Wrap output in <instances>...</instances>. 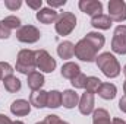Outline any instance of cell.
Instances as JSON below:
<instances>
[{
	"instance_id": "obj_35",
	"label": "cell",
	"mask_w": 126,
	"mask_h": 124,
	"mask_svg": "<svg viewBox=\"0 0 126 124\" xmlns=\"http://www.w3.org/2000/svg\"><path fill=\"white\" fill-rule=\"evenodd\" d=\"M111 124H126V121L122 120V118H117V117H116V118L111 120Z\"/></svg>"
},
{
	"instance_id": "obj_30",
	"label": "cell",
	"mask_w": 126,
	"mask_h": 124,
	"mask_svg": "<svg viewBox=\"0 0 126 124\" xmlns=\"http://www.w3.org/2000/svg\"><path fill=\"white\" fill-rule=\"evenodd\" d=\"M10 29L3 24V21H0V39H7L10 37Z\"/></svg>"
},
{
	"instance_id": "obj_6",
	"label": "cell",
	"mask_w": 126,
	"mask_h": 124,
	"mask_svg": "<svg viewBox=\"0 0 126 124\" xmlns=\"http://www.w3.org/2000/svg\"><path fill=\"white\" fill-rule=\"evenodd\" d=\"M16 38L24 44H35L37 41H40L41 32L34 25H22L16 31Z\"/></svg>"
},
{
	"instance_id": "obj_13",
	"label": "cell",
	"mask_w": 126,
	"mask_h": 124,
	"mask_svg": "<svg viewBox=\"0 0 126 124\" xmlns=\"http://www.w3.org/2000/svg\"><path fill=\"white\" fill-rule=\"evenodd\" d=\"M79 98L81 96L75 92V89H66L62 92V105L67 110H72V108L78 107Z\"/></svg>"
},
{
	"instance_id": "obj_21",
	"label": "cell",
	"mask_w": 126,
	"mask_h": 124,
	"mask_svg": "<svg viewBox=\"0 0 126 124\" xmlns=\"http://www.w3.org/2000/svg\"><path fill=\"white\" fill-rule=\"evenodd\" d=\"M3 85H4V89L9 93H16L21 91L22 88V82L16 77V76H9L3 80Z\"/></svg>"
},
{
	"instance_id": "obj_10",
	"label": "cell",
	"mask_w": 126,
	"mask_h": 124,
	"mask_svg": "<svg viewBox=\"0 0 126 124\" xmlns=\"http://www.w3.org/2000/svg\"><path fill=\"white\" fill-rule=\"evenodd\" d=\"M94 105H95L94 93L85 92V93L81 95L78 108H79V112H81L82 115H90V114H93V112H94Z\"/></svg>"
},
{
	"instance_id": "obj_31",
	"label": "cell",
	"mask_w": 126,
	"mask_h": 124,
	"mask_svg": "<svg viewBox=\"0 0 126 124\" xmlns=\"http://www.w3.org/2000/svg\"><path fill=\"white\" fill-rule=\"evenodd\" d=\"M27 6L38 12L41 9V6H43V0H27Z\"/></svg>"
},
{
	"instance_id": "obj_32",
	"label": "cell",
	"mask_w": 126,
	"mask_h": 124,
	"mask_svg": "<svg viewBox=\"0 0 126 124\" xmlns=\"http://www.w3.org/2000/svg\"><path fill=\"white\" fill-rule=\"evenodd\" d=\"M47 4L48 7L51 9H56V7H62L66 4V0H47Z\"/></svg>"
},
{
	"instance_id": "obj_11",
	"label": "cell",
	"mask_w": 126,
	"mask_h": 124,
	"mask_svg": "<svg viewBox=\"0 0 126 124\" xmlns=\"http://www.w3.org/2000/svg\"><path fill=\"white\" fill-rule=\"evenodd\" d=\"M57 16H59V13H57L54 9H51V7H41V9L37 12V15H35L37 21H38L40 24H44V25L54 24V22L57 21Z\"/></svg>"
},
{
	"instance_id": "obj_12",
	"label": "cell",
	"mask_w": 126,
	"mask_h": 124,
	"mask_svg": "<svg viewBox=\"0 0 126 124\" xmlns=\"http://www.w3.org/2000/svg\"><path fill=\"white\" fill-rule=\"evenodd\" d=\"M10 112L15 117H25L31 112V104L27 99H16L10 105Z\"/></svg>"
},
{
	"instance_id": "obj_15",
	"label": "cell",
	"mask_w": 126,
	"mask_h": 124,
	"mask_svg": "<svg viewBox=\"0 0 126 124\" xmlns=\"http://www.w3.org/2000/svg\"><path fill=\"white\" fill-rule=\"evenodd\" d=\"M97 93L100 95V98H103V99H106V101H111V99L116 98L117 88H116V85H113V83H110V82H103Z\"/></svg>"
},
{
	"instance_id": "obj_7",
	"label": "cell",
	"mask_w": 126,
	"mask_h": 124,
	"mask_svg": "<svg viewBox=\"0 0 126 124\" xmlns=\"http://www.w3.org/2000/svg\"><path fill=\"white\" fill-rule=\"evenodd\" d=\"M111 51L116 54H126V25H117L114 28L111 39Z\"/></svg>"
},
{
	"instance_id": "obj_9",
	"label": "cell",
	"mask_w": 126,
	"mask_h": 124,
	"mask_svg": "<svg viewBox=\"0 0 126 124\" xmlns=\"http://www.w3.org/2000/svg\"><path fill=\"white\" fill-rule=\"evenodd\" d=\"M78 7L81 12H84L85 15L94 18L103 13V3L100 0H79Z\"/></svg>"
},
{
	"instance_id": "obj_2",
	"label": "cell",
	"mask_w": 126,
	"mask_h": 124,
	"mask_svg": "<svg viewBox=\"0 0 126 124\" xmlns=\"http://www.w3.org/2000/svg\"><path fill=\"white\" fill-rule=\"evenodd\" d=\"M37 66H35V51L24 48L18 53L16 57V64H15V70L22 73V74H30L32 72H35Z\"/></svg>"
},
{
	"instance_id": "obj_29",
	"label": "cell",
	"mask_w": 126,
	"mask_h": 124,
	"mask_svg": "<svg viewBox=\"0 0 126 124\" xmlns=\"http://www.w3.org/2000/svg\"><path fill=\"white\" fill-rule=\"evenodd\" d=\"M44 121H46L47 124H69L67 121H63L59 115H54V114L47 115V117L44 118Z\"/></svg>"
},
{
	"instance_id": "obj_4",
	"label": "cell",
	"mask_w": 126,
	"mask_h": 124,
	"mask_svg": "<svg viewBox=\"0 0 126 124\" xmlns=\"http://www.w3.org/2000/svg\"><path fill=\"white\" fill-rule=\"evenodd\" d=\"M97 56H98V51L95 50L87 39L82 38V39H79L75 44V57L79 59L81 62L93 63V62H95Z\"/></svg>"
},
{
	"instance_id": "obj_22",
	"label": "cell",
	"mask_w": 126,
	"mask_h": 124,
	"mask_svg": "<svg viewBox=\"0 0 126 124\" xmlns=\"http://www.w3.org/2000/svg\"><path fill=\"white\" fill-rule=\"evenodd\" d=\"M93 124H111L109 111L104 110V108L94 110V112H93Z\"/></svg>"
},
{
	"instance_id": "obj_17",
	"label": "cell",
	"mask_w": 126,
	"mask_h": 124,
	"mask_svg": "<svg viewBox=\"0 0 126 124\" xmlns=\"http://www.w3.org/2000/svg\"><path fill=\"white\" fill-rule=\"evenodd\" d=\"M91 25L94 26L95 29L107 31V29H110V28H111V25H113V21L109 18V15H104V13H101V15H98V16L91 18Z\"/></svg>"
},
{
	"instance_id": "obj_24",
	"label": "cell",
	"mask_w": 126,
	"mask_h": 124,
	"mask_svg": "<svg viewBox=\"0 0 126 124\" xmlns=\"http://www.w3.org/2000/svg\"><path fill=\"white\" fill-rule=\"evenodd\" d=\"M101 80L95 76H88L87 77V83H85V92H90V93H97L100 86H101Z\"/></svg>"
},
{
	"instance_id": "obj_23",
	"label": "cell",
	"mask_w": 126,
	"mask_h": 124,
	"mask_svg": "<svg viewBox=\"0 0 126 124\" xmlns=\"http://www.w3.org/2000/svg\"><path fill=\"white\" fill-rule=\"evenodd\" d=\"M62 105V92L50 91L47 93V108H59Z\"/></svg>"
},
{
	"instance_id": "obj_1",
	"label": "cell",
	"mask_w": 126,
	"mask_h": 124,
	"mask_svg": "<svg viewBox=\"0 0 126 124\" xmlns=\"http://www.w3.org/2000/svg\"><path fill=\"white\" fill-rule=\"evenodd\" d=\"M95 63L98 66V69L103 72V74L109 79H114L120 74L122 72V67H120V63L117 62V59L114 57V54L111 53H101L97 56Z\"/></svg>"
},
{
	"instance_id": "obj_14",
	"label": "cell",
	"mask_w": 126,
	"mask_h": 124,
	"mask_svg": "<svg viewBox=\"0 0 126 124\" xmlns=\"http://www.w3.org/2000/svg\"><path fill=\"white\" fill-rule=\"evenodd\" d=\"M27 83H28V88L32 92H35V91H41L43 85L46 83V79H44L41 72L35 70V72H32V73H30L27 76Z\"/></svg>"
},
{
	"instance_id": "obj_36",
	"label": "cell",
	"mask_w": 126,
	"mask_h": 124,
	"mask_svg": "<svg viewBox=\"0 0 126 124\" xmlns=\"http://www.w3.org/2000/svg\"><path fill=\"white\" fill-rule=\"evenodd\" d=\"M12 124H25L24 121H21V120H16V121H13Z\"/></svg>"
},
{
	"instance_id": "obj_41",
	"label": "cell",
	"mask_w": 126,
	"mask_h": 124,
	"mask_svg": "<svg viewBox=\"0 0 126 124\" xmlns=\"http://www.w3.org/2000/svg\"><path fill=\"white\" fill-rule=\"evenodd\" d=\"M125 121H126V120H125Z\"/></svg>"
},
{
	"instance_id": "obj_40",
	"label": "cell",
	"mask_w": 126,
	"mask_h": 124,
	"mask_svg": "<svg viewBox=\"0 0 126 124\" xmlns=\"http://www.w3.org/2000/svg\"><path fill=\"white\" fill-rule=\"evenodd\" d=\"M0 80H3V77H1V72H0Z\"/></svg>"
},
{
	"instance_id": "obj_3",
	"label": "cell",
	"mask_w": 126,
	"mask_h": 124,
	"mask_svg": "<svg viewBox=\"0 0 126 124\" xmlns=\"http://www.w3.org/2000/svg\"><path fill=\"white\" fill-rule=\"evenodd\" d=\"M76 28V16L72 12H60L57 21L54 22V29L59 35H69Z\"/></svg>"
},
{
	"instance_id": "obj_27",
	"label": "cell",
	"mask_w": 126,
	"mask_h": 124,
	"mask_svg": "<svg viewBox=\"0 0 126 124\" xmlns=\"http://www.w3.org/2000/svg\"><path fill=\"white\" fill-rule=\"evenodd\" d=\"M0 72H1V77L3 80L9 76H13V67L7 62H0Z\"/></svg>"
},
{
	"instance_id": "obj_25",
	"label": "cell",
	"mask_w": 126,
	"mask_h": 124,
	"mask_svg": "<svg viewBox=\"0 0 126 124\" xmlns=\"http://www.w3.org/2000/svg\"><path fill=\"white\" fill-rule=\"evenodd\" d=\"M3 24L12 31V29H19L22 25H21V19L18 18V16H15V15H9V16H6L4 19H3Z\"/></svg>"
},
{
	"instance_id": "obj_39",
	"label": "cell",
	"mask_w": 126,
	"mask_h": 124,
	"mask_svg": "<svg viewBox=\"0 0 126 124\" xmlns=\"http://www.w3.org/2000/svg\"><path fill=\"white\" fill-rule=\"evenodd\" d=\"M35 124H47V123H46V121H37Z\"/></svg>"
},
{
	"instance_id": "obj_33",
	"label": "cell",
	"mask_w": 126,
	"mask_h": 124,
	"mask_svg": "<svg viewBox=\"0 0 126 124\" xmlns=\"http://www.w3.org/2000/svg\"><path fill=\"white\" fill-rule=\"evenodd\" d=\"M119 110L126 114V95H123L120 98V101H119Z\"/></svg>"
},
{
	"instance_id": "obj_26",
	"label": "cell",
	"mask_w": 126,
	"mask_h": 124,
	"mask_svg": "<svg viewBox=\"0 0 126 124\" xmlns=\"http://www.w3.org/2000/svg\"><path fill=\"white\" fill-rule=\"evenodd\" d=\"M70 83H72V86L75 88V89H85V83H87V76L81 72L78 76H75L72 80H70Z\"/></svg>"
},
{
	"instance_id": "obj_19",
	"label": "cell",
	"mask_w": 126,
	"mask_h": 124,
	"mask_svg": "<svg viewBox=\"0 0 126 124\" xmlns=\"http://www.w3.org/2000/svg\"><path fill=\"white\" fill-rule=\"evenodd\" d=\"M60 73H62V76L64 77V79L72 80L75 76H78V74L81 73V67H79V64H76V63L67 62V63H64V64L62 66Z\"/></svg>"
},
{
	"instance_id": "obj_28",
	"label": "cell",
	"mask_w": 126,
	"mask_h": 124,
	"mask_svg": "<svg viewBox=\"0 0 126 124\" xmlns=\"http://www.w3.org/2000/svg\"><path fill=\"white\" fill-rule=\"evenodd\" d=\"M4 6H6L9 10L15 12V10H18V9L22 6V0H4Z\"/></svg>"
},
{
	"instance_id": "obj_20",
	"label": "cell",
	"mask_w": 126,
	"mask_h": 124,
	"mask_svg": "<svg viewBox=\"0 0 126 124\" xmlns=\"http://www.w3.org/2000/svg\"><path fill=\"white\" fill-rule=\"evenodd\" d=\"M84 39H87L97 51H100V50L104 47V44H106V38H104V35L100 34V32H88V34L84 37Z\"/></svg>"
},
{
	"instance_id": "obj_18",
	"label": "cell",
	"mask_w": 126,
	"mask_h": 124,
	"mask_svg": "<svg viewBox=\"0 0 126 124\" xmlns=\"http://www.w3.org/2000/svg\"><path fill=\"white\" fill-rule=\"evenodd\" d=\"M47 93L46 91H35V92H31L30 95V104L31 107H35V108H44L47 107Z\"/></svg>"
},
{
	"instance_id": "obj_34",
	"label": "cell",
	"mask_w": 126,
	"mask_h": 124,
	"mask_svg": "<svg viewBox=\"0 0 126 124\" xmlns=\"http://www.w3.org/2000/svg\"><path fill=\"white\" fill-rule=\"evenodd\" d=\"M13 121L6 115V114H0V124H12Z\"/></svg>"
},
{
	"instance_id": "obj_37",
	"label": "cell",
	"mask_w": 126,
	"mask_h": 124,
	"mask_svg": "<svg viewBox=\"0 0 126 124\" xmlns=\"http://www.w3.org/2000/svg\"><path fill=\"white\" fill-rule=\"evenodd\" d=\"M123 92H125V95H126V80H125V83H123Z\"/></svg>"
},
{
	"instance_id": "obj_16",
	"label": "cell",
	"mask_w": 126,
	"mask_h": 124,
	"mask_svg": "<svg viewBox=\"0 0 126 124\" xmlns=\"http://www.w3.org/2000/svg\"><path fill=\"white\" fill-rule=\"evenodd\" d=\"M57 56L63 60H69L75 56V44L70 41H63L57 45Z\"/></svg>"
},
{
	"instance_id": "obj_8",
	"label": "cell",
	"mask_w": 126,
	"mask_h": 124,
	"mask_svg": "<svg viewBox=\"0 0 126 124\" xmlns=\"http://www.w3.org/2000/svg\"><path fill=\"white\" fill-rule=\"evenodd\" d=\"M107 7H109V18L113 22H125L126 21V1L110 0Z\"/></svg>"
},
{
	"instance_id": "obj_38",
	"label": "cell",
	"mask_w": 126,
	"mask_h": 124,
	"mask_svg": "<svg viewBox=\"0 0 126 124\" xmlns=\"http://www.w3.org/2000/svg\"><path fill=\"white\" fill-rule=\"evenodd\" d=\"M123 74H125V77H126V64L123 66Z\"/></svg>"
},
{
	"instance_id": "obj_5",
	"label": "cell",
	"mask_w": 126,
	"mask_h": 124,
	"mask_svg": "<svg viewBox=\"0 0 126 124\" xmlns=\"http://www.w3.org/2000/svg\"><path fill=\"white\" fill-rule=\"evenodd\" d=\"M35 66L43 73H53L57 63H56V59H53L47 50H37L35 51Z\"/></svg>"
}]
</instances>
